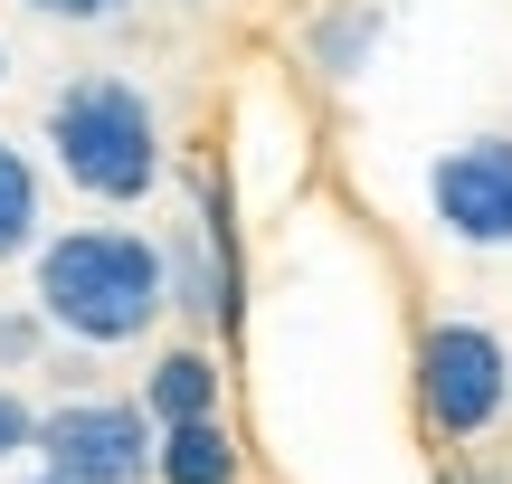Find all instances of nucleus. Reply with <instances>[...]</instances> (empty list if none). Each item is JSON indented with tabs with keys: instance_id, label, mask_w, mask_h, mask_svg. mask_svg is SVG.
<instances>
[{
	"instance_id": "1",
	"label": "nucleus",
	"mask_w": 512,
	"mask_h": 484,
	"mask_svg": "<svg viewBox=\"0 0 512 484\" xmlns=\"http://www.w3.org/2000/svg\"><path fill=\"white\" fill-rule=\"evenodd\" d=\"M29 295L48 314V333L86 342V352H124L143 342L152 323L171 314L162 304V247L133 238V228H67V238L29 247Z\"/></svg>"
},
{
	"instance_id": "2",
	"label": "nucleus",
	"mask_w": 512,
	"mask_h": 484,
	"mask_svg": "<svg viewBox=\"0 0 512 484\" xmlns=\"http://www.w3.org/2000/svg\"><path fill=\"white\" fill-rule=\"evenodd\" d=\"M48 162L86 200H143L162 181V114L133 76H67L48 95Z\"/></svg>"
},
{
	"instance_id": "3",
	"label": "nucleus",
	"mask_w": 512,
	"mask_h": 484,
	"mask_svg": "<svg viewBox=\"0 0 512 484\" xmlns=\"http://www.w3.org/2000/svg\"><path fill=\"white\" fill-rule=\"evenodd\" d=\"M512 409V352H503V333L494 323H427L418 333V418L437 437H484L494 418Z\"/></svg>"
},
{
	"instance_id": "4",
	"label": "nucleus",
	"mask_w": 512,
	"mask_h": 484,
	"mask_svg": "<svg viewBox=\"0 0 512 484\" xmlns=\"http://www.w3.org/2000/svg\"><path fill=\"white\" fill-rule=\"evenodd\" d=\"M29 456L57 484H143L152 475V418H143V399H86L76 390L57 409H38Z\"/></svg>"
},
{
	"instance_id": "5",
	"label": "nucleus",
	"mask_w": 512,
	"mask_h": 484,
	"mask_svg": "<svg viewBox=\"0 0 512 484\" xmlns=\"http://www.w3.org/2000/svg\"><path fill=\"white\" fill-rule=\"evenodd\" d=\"M427 209L456 247H512V133H465L427 162Z\"/></svg>"
},
{
	"instance_id": "6",
	"label": "nucleus",
	"mask_w": 512,
	"mask_h": 484,
	"mask_svg": "<svg viewBox=\"0 0 512 484\" xmlns=\"http://www.w3.org/2000/svg\"><path fill=\"white\" fill-rule=\"evenodd\" d=\"M162 304L190 323V333H228L238 323V266H228V238L209 219H181L162 247Z\"/></svg>"
},
{
	"instance_id": "7",
	"label": "nucleus",
	"mask_w": 512,
	"mask_h": 484,
	"mask_svg": "<svg viewBox=\"0 0 512 484\" xmlns=\"http://www.w3.org/2000/svg\"><path fill=\"white\" fill-rule=\"evenodd\" d=\"M152 475L162 484H238V437H228V418H171V428H152Z\"/></svg>"
},
{
	"instance_id": "8",
	"label": "nucleus",
	"mask_w": 512,
	"mask_h": 484,
	"mask_svg": "<svg viewBox=\"0 0 512 484\" xmlns=\"http://www.w3.org/2000/svg\"><path fill=\"white\" fill-rule=\"evenodd\" d=\"M209 409H219V361H209L200 342H171L143 371V418L171 428V418H209Z\"/></svg>"
},
{
	"instance_id": "9",
	"label": "nucleus",
	"mask_w": 512,
	"mask_h": 484,
	"mask_svg": "<svg viewBox=\"0 0 512 484\" xmlns=\"http://www.w3.org/2000/svg\"><path fill=\"white\" fill-rule=\"evenodd\" d=\"M370 57H380V10H370V0H342V10L313 19V67H323L332 86H351Z\"/></svg>"
},
{
	"instance_id": "10",
	"label": "nucleus",
	"mask_w": 512,
	"mask_h": 484,
	"mask_svg": "<svg viewBox=\"0 0 512 484\" xmlns=\"http://www.w3.org/2000/svg\"><path fill=\"white\" fill-rule=\"evenodd\" d=\"M38 247V171L19 143H0V266Z\"/></svg>"
},
{
	"instance_id": "11",
	"label": "nucleus",
	"mask_w": 512,
	"mask_h": 484,
	"mask_svg": "<svg viewBox=\"0 0 512 484\" xmlns=\"http://www.w3.org/2000/svg\"><path fill=\"white\" fill-rule=\"evenodd\" d=\"M48 352V314L38 304H0V371H29Z\"/></svg>"
},
{
	"instance_id": "12",
	"label": "nucleus",
	"mask_w": 512,
	"mask_h": 484,
	"mask_svg": "<svg viewBox=\"0 0 512 484\" xmlns=\"http://www.w3.org/2000/svg\"><path fill=\"white\" fill-rule=\"evenodd\" d=\"M29 437H38V409L0 380V466H19V456H29Z\"/></svg>"
},
{
	"instance_id": "13",
	"label": "nucleus",
	"mask_w": 512,
	"mask_h": 484,
	"mask_svg": "<svg viewBox=\"0 0 512 484\" xmlns=\"http://www.w3.org/2000/svg\"><path fill=\"white\" fill-rule=\"evenodd\" d=\"M38 19H67V29H95V19H124V0H29Z\"/></svg>"
},
{
	"instance_id": "14",
	"label": "nucleus",
	"mask_w": 512,
	"mask_h": 484,
	"mask_svg": "<svg viewBox=\"0 0 512 484\" xmlns=\"http://www.w3.org/2000/svg\"><path fill=\"white\" fill-rule=\"evenodd\" d=\"M0 86H10V38H0Z\"/></svg>"
},
{
	"instance_id": "15",
	"label": "nucleus",
	"mask_w": 512,
	"mask_h": 484,
	"mask_svg": "<svg viewBox=\"0 0 512 484\" xmlns=\"http://www.w3.org/2000/svg\"><path fill=\"white\" fill-rule=\"evenodd\" d=\"M19 484H57V475H48V466H38V475H19Z\"/></svg>"
}]
</instances>
